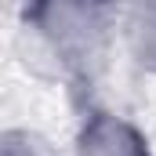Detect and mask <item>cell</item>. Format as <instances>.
I'll return each instance as SVG.
<instances>
[]
</instances>
